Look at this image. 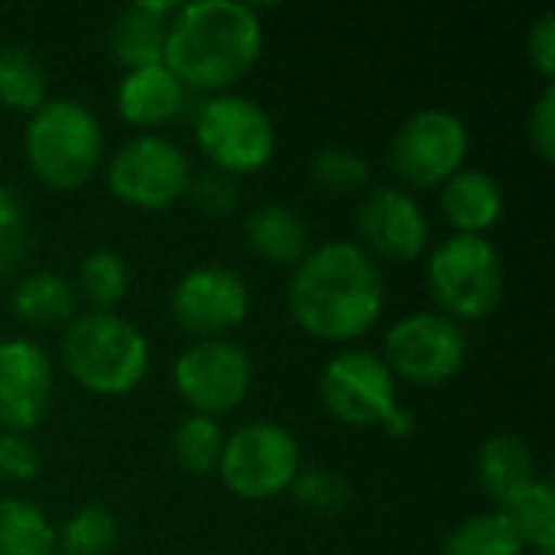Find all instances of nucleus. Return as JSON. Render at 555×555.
Instances as JSON below:
<instances>
[{
    "label": "nucleus",
    "instance_id": "f257e3e1",
    "mask_svg": "<svg viewBox=\"0 0 555 555\" xmlns=\"http://www.w3.org/2000/svg\"><path fill=\"white\" fill-rule=\"evenodd\" d=\"M289 312L319 341H358L384 312V276L354 241H328L299 260Z\"/></svg>",
    "mask_w": 555,
    "mask_h": 555
},
{
    "label": "nucleus",
    "instance_id": "f03ea898",
    "mask_svg": "<svg viewBox=\"0 0 555 555\" xmlns=\"http://www.w3.org/2000/svg\"><path fill=\"white\" fill-rule=\"evenodd\" d=\"M263 52V26L254 7L234 0H198L172 13L163 65L182 88H234Z\"/></svg>",
    "mask_w": 555,
    "mask_h": 555
},
{
    "label": "nucleus",
    "instance_id": "7ed1b4c3",
    "mask_svg": "<svg viewBox=\"0 0 555 555\" xmlns=\"http://www.w3.org/2000/svg\"><path fill=\"white\" fill-rule=\"evenodd\" d=\"M65 374L94 397H124L150 371L146 335L117 312H81L59 341Z\"/></svg>",
    "mask_w": 555,
    "mask_h": 555
},
{
    "label": "nucleus",
    "instance_id": "20e7f679",
    "mask_svg": "<svg viewBox=\"0 0 555 555\" xmlns=\"http://www.w3.org/2000/svg\"><path fill=\"white\" fill-rule=\"evenodd\" d=\"M23 150L33 176L42 185L55 192H75L98 172L104 133L85 104L72 98H52L29 114Z\"/></svg>",
    "mask_w": 555,
    "mask_h": 555
},
{
    "label": "nucleus",
    "instance_id": "39448f33",
    "mask_svg": "<svg viewBox=\"0 0 555 555\" xmlns=\"http://www.w3.org/2000/svg\"><path fill=\"white\" fill-rule=\"evenodd\" d=\"M426 280L452 322L488 319L504 299V260L488 237H446L426 260Z\"/></svg>",
    "mask_w": 555,
    "mask_h": 555
},
{
    "label": "nucleus",
    "instance_id": "423d86ee",
    "mask_svg": "<svg viewBox=\"0 0 555 555\" xmlns=\"http://www.w3.org/2000/svg\"><path fill=\"white\" fill-rule=\"evenodd\" d=\"M195 143L224 176L260 172L276 150L270 114L241 94H215L195 117Z\"/></svg>",
    "mask_w": 555,
    "mask_h": 555
},
{
    "label": "nucleus",
    "instance_id": "0eeeda50",
    "mask_svg": "<svg viewBox=\"0 0 555 555\" xmlns=\"http://www.w3.org/2000/svg\"><path fill=\"white\" fill-rule=\"evenodd\" d=\"M302 468L299 442L276 423H247L224 439L218 475L241 501H270L293 488Z\"/></svg>",
    "mask_w": 555,
    "mask_h": 555
},
{
    "label": "nucleus",
    "instance_id": "6e6552de",
    "mask_svg": "<svg viewBox=\"0 0 555 555\" xmlns=\"http://www.w3.org/2000/svg\"><path fill=\"white\" fill-rule=\"evenodd\" d=\"M192 163L179 143L159 133H143L124 143L107 163V189L117 202L143 211H159L189 195Z\"/></svg>",
    "mask_w": 555,
    "mask_h": 555
},
{
    "label": "nucleus",
    "instance_id": "1a4fd4ad",
    "mask_svg": "<svg viewBox=\"0 0 555 555\" xmlns=\"http://www.w3.org/2000/svg\"><path fill=\"white\" fill-rule=\"evenodd\" d=\"M468 338L442 312H410L384 335V364L393 377L420 387H439L462 374Z\"/></svg>",
    "mask_w": 555,
    "mask_h": 555
},
{
    "label": "nucleus",
    "instance_id": "9d476101",
    "mask_svg": "<svg viewBox=\"0 0 555 555\" xmlns=\"http://www.w3.org/2000/svg\"><path fill=\"white\" fill-rule=\"evenodd\" d=\"M254 380L250 354L231 338H208L189 345L172 364L179 400L198 416H221L244 403Z\"/></svg>",
    "mask_w": 555,
    "mask_h": 555
},
{
    "label": "nucleus",
    "instance_id": "9b49d317",
    "mask_svg": "<svg viewBox=\"0 0 555 555\" xmlns=\"http://www.w3.org/2000/svg\"><path fill=\"white\" fill-rule=\"evenodd\" d=\"M468 127L442 107H426L406 117L390 143L393 172L420 189L446 185L468 156Z\"/></svg>",
    "mask_w": 555,
    "mask_h": 555
},
{
    "label": "nucleus",
    "instance_id": "f8f14e48",
    "mask_svg": "<svg viewBox=\"0 0 555 555\" xmlns=\"http://www.w3.org/2000/svg\"><path fill=\"white\" fill-rule=\"evenodd\" d=\"M325 410L345 426H384V420L400 406L397 377L380 354L367 348H348L335 354L319 380Z\"/></svg>",
    "mask_w": 555,
    "mask_h": 555
},
{
    "label": "nucleus",
    "instance_id": "ddd939ff",
    "mask_svg": "<svg viewBox=\"0 0 555 555\" xmlns=\"http://www.w3.org/2000/svg\"><path fill=\"white\" fill-rule=\"evenodd\" d=\"M250 312V289L241 273L228 267H198L185 273L172 289V319L176 325L198 338H224L244 325Z\"/></svg>",
    "mask_w": 555,
    "mask_h": 555
},
{
    "label": "nucleus",
    "instance_id": "4468645a",
    "mask_svg": "<svg viewBox=\"0 0 555 555\" xmlns=\"http://www.w3.org/2000/svg\"><path fill=\"white\" fill-rule=\"evenodd\" d=\"M358 234H361V250L374 260H390V263H413L426 254L429 244V218L423 205L397 189V185H380L364 195L358 205Z\"/></svg>",
    "mask_w": 555,
    "mask_h": 555
},
{
    "label": "nucleus",
    "instance_id": "2eb2a0df",
    "mask_svg": "<svg viewBox=\"0 0 555 555\" xmlns=\"http://www.w3.org/2000/svg\"><path fill=\"white\" fill-rule=\"evenodd\" d=\"M52 361L29 338L0 341V429L29 433L52 403Z\"/></svg>",
    "mask_w": 555,
    "mask_h": 555
},
{
    "label": "nucleus",
    "instance_id": "dca6fc26",
    "mask_svg": "<svg viewBox=\"0 0 555 555\" xmlns=\"http://www.w3.org/2000/svg\"><path fill=\"white\" fill-rule=\"evenodd\" d=\"M114 101L127 124L150 130L169 124L182 111L185 88L166 65H146V68H130L120 78Z\"/></svg>",
    "mask_w": 555,
    "mask_h": 555
},
{
    "label": "nucleus",
    "instance_id": "f3484780",
    "mask_svg": "<svg viewBox=\"0 0 555 555\" xmlns=\"http://www.w3.org/2000/svg\"><path fill=\"white\" fill-rule=\"evenodd\" d=\"M176 10H179L176 3H130L127 10H120L107 39L111 59L127 72L163 65L166 33Z\"/></svg>",
    "mask_w": 555,
    "mask_h": 555
},
{
    "label": "nucleus",
    "instance_id": "a211bd4d",
    "mask_svg": "<svg viewBox=\"0 0 555 555\" xmlns=\"http://www.w3.org/2000/svg\"><path fill=\"white\" fill-rule=\"evenodd\" d=\"M442 215L459 234L485 237L504 215V192L494 176L481 169H459L442 185Z\"/></svg>",
    "mask_w": 555,
    "mask_h": 555
},
{
    "label": "nucleus",
    "instance_id": "6ab92c4d",
    "mask_svg": "<svg viewBox=\"0 0 555 555\" xmlns=\"http://www.w3.org/2000/svg\"><path fill=\"white\" fill-rule=\"evenodd\" d=\"M244 237L250 250L276 267H299L309 254V228L302 215L283 202H263L244 218Z\"/></svg>",
    "mask_w": 555,
    "mask_h": 555
},
{
    "label": "nucleus",
    "instance_id": "aec40b11",
    "mask_svg": "<svg viewBox=\"0 0 555 555\" xmlns=\"http://www.w3.org/2000/svg\"><path fill=\"white\" fill-rule=\"evenodd\" d=\"M478 478L498 511L537 481V459L514 433H494L478 452Z\"/></svg>",
    "mask_w": 555,
    "mask_h": 555
},
{
    "label": "nucleus",
    "instance_id": "412c9836",
    "mask_svg": "<svg viewBox=\"0 0 555 555\" xmlns=\"http://www.w3.org/2000/svg\"><path fill=\"white\" fill-rule=\"evenodd\" d=\"M10 309L20 322L36 328L68 325L78 315V293L75 283L52 270H36L16 280L10 289Z\"/></svg>",
    "mask_w": 555,
    "mask_h": 555
},
{
    "label": "nucleus",
    "instance_id": "4be33fe9",
    "mask_svg": "<svg viewBox=\"0 0 555 555\" xmlns=\"http://www.w3.org/2000/svg\"><path fill=\"white\" fill-rule=\"evenodd\" d=\"M55 527L20 498H0V555H55Z\"/></svg>",
    "mask_w": 555,
    "mask_h": 555
},
{
    "label": "nucleus",
    "instance_id": "5701e85b",
    "mask_svg": "<svg viewBox=\"0 0 555 555\" xmlns=\"http://www.w3.org/2000/svg\"><path fill=\"white\" fill-rule=\"evenodd\" d=\"M527 546L501 511L465 517L446 540L442 555H524Z\"/></svg>",
    "mask_w": 555,
    "mask_h": 555
},
{
    "label": "nucleus",
    "instance_id": "b1692460",
    "mask_svg": "<svg viewBox=\"0 0 555 555\" xmlns=\"http://www.w3.org/2000/svg\"><path fill=\"white\" fill-rule=\"evenodd\" d=\"M501 514L511 520V527L524 546H530L537 553L555 550V494L546 478H537Z\"/></svg>",
    "mask_w": 555,
    "mask_h": 555
},
{
    "label": "nucleus",
    "instance_id": "393cba45",
    "mask_svg": "<svg viewBox=\"0 0 555 555\" xmlns=\"http://www.w3.org/2000/svg\"><path fill=\"white\" fill-rule=\"evenodd\" d=\"M127 289H130V273L117 250L101 247L81 260L75 293L91 306V312H114L124 302Z\"/></svg>",
    "mask_w": 555,
    "mask_h": 555
},
{
    "label": "nucleus",
    "instance_id": "a878e982",
    "mask_svg": "<svg viewBox=\"0 0 555 555\" xmlns=\"http://www.w3.org/2000/svg\"><path fill=\"white\" fill-rule=\"evenodd\" d=\"M0 104L20 114L46 104V72L23 46H0Z\"/></svg>",
    "mask_w": 555,
    "mask_h": 555
},
{
    "label": "nucleus",
    "instance_id": "bb28decb",
    "mask_svg": "<svg viewBox=\"0 0 555 555\" xmlns=\"http://www.w3.org/2000/svg\"><path fill=\"white\" fill-rule=\"evenodd\" d=\"M224 429L211 416L189 413L172 436V455L189 475H211L224 452Z\"/></svg>",
    "mask_w": 555,
    "mask_h": 555
},
{
    "label": "nucleus",
    "instance_id": "cd10ccee",
    "mask_svg": "<svg viewBox=\"0 0 555 555\" xmlns=\"http://www.w3.org/2000/svg\"><path fill=\"white\" fill-rule=\"evenodd\" d=\"M117 543V520L107 507H78L55 533L62 555H107Z\"/></svg>",
    "mask_w": 555,
    "mask_h": 555
},
{
    "label": "nucleus",
    "instance_id": "c85d7f7f",
    "mask_svg": "<svg viewBox=\"0 0 555 555\" xmlns=\"http://www.w3.org/2000/svg\"><path fill=\"white\" fill-rule=\"evenodd\" d=\"M312 182L325 192H338V195H348V192H361L371 179V163L358 153V150H348V146H325L312 156Z\"/></svg>",
    "mask_w": 555,
    "mask_h": 555
},
{
    "label": "nucleus",
    "instance_id": "c756f323",
    "mask_svg": "<svg viewBox=\"0 0 555 555\" xmlns=\"http://www.w3.org/2000/svg\"><path fill=\"white\" fill-rule=\"evenodd\" d=\"M289 491L315 517H335L351 501L348 481L338 472H332V468H299V475H296Z\"/></svg>",
    "mask_w": 555,
    "mask_h": 555
},
{
    "label": "nucleus",
    "instance_id": "7c9ffc66",
    "mask_svg": "<svg viewBox=\"0 0 555 555\" xmlns=\"http://www.w3.org/2000/svg\"><path fill=\"white\" fill-rule=\"evenodd\" d=\"M26 208L20 195L7 185H0V280L10 276L26 254Z\"/></svg>",
    "mask_w": 555,
    "mask_h": 555
},
{
    "label": "nucleus",
    "instance_id": "2f4dec72",
    "mask_svg": "<svg viewBox=\"0 0 555 555\" xmlns=\"http://www.w3.org/2000/svg\"><path fill=\"white\" fill-rule=\"evenodd\" d=\"M189 195L192 202L205 211V215H215V218H228L234 215V208L241 205V185L234 176H224L218 169L192 179L189 185Z\"/></svg>",
    "mask_w": 555,
    "mask_h": 555
},
{
    "label": "nucleus",
    "instance_id": "473e14b6",
    "mask_svg": "<svg viewBox=\"0 0 555 555\" xmlns=\"http://www.w3.org/2000/svg\"><path fill=\"white\" fill-rule=\"evenodd\" d=\"M39 452L26 433H0V478L10 485H26L39 475Z\"/></svg>",
    "mask_w": 555,
    "mask_h": 555
},
{
    "label": "nucleus",
    "instance_id": "72a5a7b5",
    "mask_svg": "<svg viewBox=\"0 0 555 555\" xmlns=\"http://www.w3.org/2000/svg\"><path fill=\"white\" fill-rule=\"evenodd\" d=\"M530 143L543 163L555 159V85L546 81L530 114Z\"/></svg>",
    "mask_w": 555,
    "mask_h": 555
},
{
    "label": "nucleus",
    "instance_id": "f704fd0d",
    "mask_svg": "<svg viewBox=\"0 0 555 555\" xmlns=\"http://www.w3.org/2000/svg\"><path fill=\"white\" fill-rule=\"evenodd\" d=\"M527 55L537 65L543 78H553L555 72V13H543L527 36Z\"/></svg>",
    "mask_w": 555,
    "mask_h": 555
},
{
    "label": "nucleus",
    "instance_id": "c9c22d12",
    "mask_svg": "<svg viewBox=\"0 0 555 555\" xmlns=\"http://www.w3.org/2000/svg\"><path fill=\"white\" fill-rule=\"evenodd\" d=\"M387 436H393V439H410L413 433H416V420H413V413L406 410V406H397L387 420H384V426H380Z\"/></svg>",
    "mask_w": 555,
    "mask_h": 555
},
{
    "label": "nucleus",
    "instance_id": "e433bc0d",
    "mask_svg": "<svg viewBox=\"0 0 555 555\" xmlns=\"http://www.w3.org/2000/svg\"><path fill=\"white\" fill-rule=\"evenodd\" d=\"M537 555H553V550H543V553H537Z\"/></svg>",
    "mask_w": 555,
    "mask_h": 555
}]
</instances>
